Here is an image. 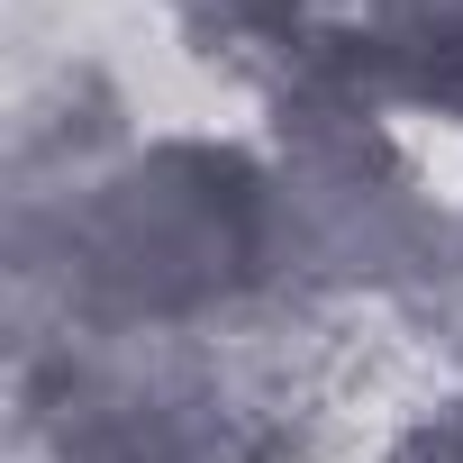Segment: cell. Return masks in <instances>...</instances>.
Instances as JSON below:
<instances>
[{"mask_svg":"<svg viewBox=\"0 0 463 463\" xmlns=\"http://www.w3.org/2000/svg\"><path fill=\"white\" fill-rule=\"evenodd\" d=\"M282 28L463 118V0H282Z\"/></svg>","mask_w":463,"mask_h":463,"instance_id":"1","label":"cell"}]
</instances>
